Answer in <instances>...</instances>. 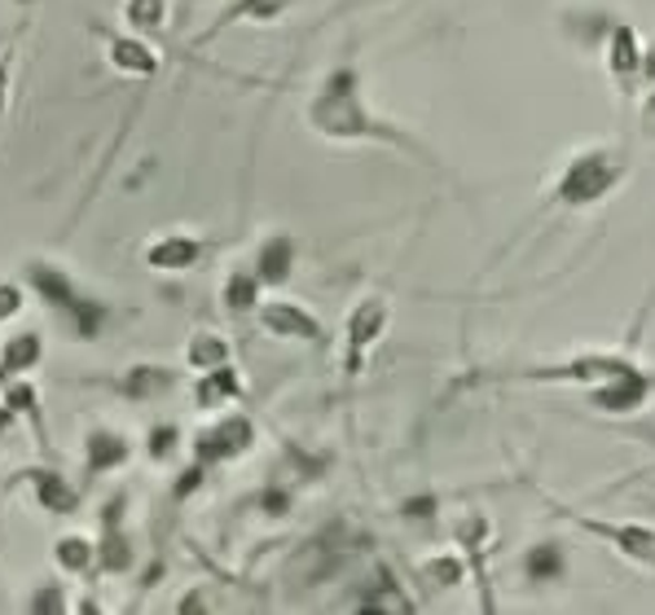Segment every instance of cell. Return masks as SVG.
Listing matches in <instances>:
<instances>
[{
  "mask_svg": "<svg viewBox=\"0 0 655 615\" xmlns=\"http://www.w3.org/2000/svg\"><path fill=\"white\" fill-rule=\"evenodd\" d=\"M304 123L321 141H344V145L375 141V145H396V150H409V154H422L427 158V150L409 132H400L396 123L379 120L370 111L366 89H361V71L352 62H344V66H335V71H326L317 80V89L304 102Z\"/></svg>",
  "mask_w": 655,
  "mask_h": 615,
  "instance_id": "6da1fadb",
  "label": "cell"
},
{
  "mask_svg": "<svg viewBox=\"0 0 655 615\" xmlns=\"http://www.w3.org/2000/svg\"><path fill=\"white\" fill-rule=\"evenodd\" d=\"M22 286L53 317V330L66 344H102L120 326V308L111 299L93 295L66 264H58L49 255H27L22 259Z\"/></svg>",
  "mask_w": 655,
  "mask_h": 615,
  "instance_id": "7a4b0ae2",
  "label": "cell"
},
{
  "mask_svg": "<svg viewBox=\"0 0 655 615\" xmlns=\"http://www.w3.org/2000/svg\"><path fill=\"white\" fill-rule=\"evenodd\" d=\"M256 444H260V431L238 409H221V413H212V422H203V427H194L185 435V453L194 462H203L207 471H221V467H234V462L252 458Z\"/></svg>",
  "mask_w": 655,
  "mask_h": 615,
  "instance_id": "3957f363",
  "label": "cell"
},
{
  "mask_svg": "<svg viewBox=\"0 0 655 615\" xmlns=\"http://www.w3.org/2000/svg\"><path fill=\"white\" fill-rule=\"evenodd\" d=\"M621 176H625L621 154H612V150H585V154H576V158L563 167V176H559V185H554V198H559L563 207H590V203H598Z\"/></svg>",
  "mask_w": 655,
  "mask_h": 615,
  "instance_id": "277c9868",
  "label": "cell"
},
{
  "mask_svg": "<svg viewBox=\"0 0 655 615\" xmlns=\"http://www.w3.org/2000/svg\"><path fill=\"white\" fill-rule=\"evenodd\" d=\"M132 458H136V440L124 427H111V422L84 427V435H80V489L89 492L93 484L129 471Z\"/></svg>",
  "mask_w": 655,
  "mask_h": 615,
  "instance_id": "5b68a950",
  "label": "cell"
},
{
  "mask_svg": "<svg viewBox=\"0 0 655 615\" xmlns=\"http://www.w3.org/2000/svg\"><path fill=\"white\" fill-rule=\"evenodd\" d=\"M13 489L27 492V496L35 501V510H44L49 519H71V514L84 510V489H80L75 480H66V475H62L58 467H49V462H35V467L13 471L4 492H13Z\"/></svg>",
  "mask_w": 655,
  "mask_h": 615,
  "instance_id": "8992f818",
  "label": "cell"
},
{
  "mask_svg": "<svg viewBox=\"0 0 655 615\" xmlns=\"http://www.w3.org/2000/svg\"><path fill=\"white\" fill-rule=\"evenodd\" d=\"M256 321L268 339L277 344H304V348H326V326L317 321V312L299 299H286V295H273V299H260L256 308Z\"/></svg>",
  "mask_w": 655,
  "mask_h": 615,
  "instance_id": "52a82bcc",
  "label": "cell"
},
{
  "mask_svg": "<svg viewBox=\"0 0 655 615\" xmlns=\"http://www.w3.org/2000/svg\"><path fill=\"white\" fill-rule=\"evenodd\" d=\"M388 321H392V308H388L383 295H366V299L352 304V312L344 317V373H348V378L361 373L366 352L383 339Z\"/></svg>",
  "mask_w": 655,
  "mask_h": 615,
  "instance_id": "ba28073f",
  "label": "cell"
},
{
  "mask_svg": "<svg viewBox=\"0 0 655 615\" xmlns=\"http://www.w3.org/2000/svg\"><path fill=\"white\" fill-rule=\"evenodd\" d=\"M98 35H102V58L120 80L141 84V80H154L163 71V58H158L150 35H136L129 27H98Z\"/></svg>",
  "mask_w": 655,
  "mask_h": 615,
  "instance_id": "9c48e42d",
  "label": "cell"
},
{
  "mask_svg": "<svg viewBox=\"0 0 655 615\" xmlns=\"http://www.w3.org/2000/svg\"><path fill=\"white\" fill-rule=\"evenodd\" d=\"M207 259V238L194 229H167L141 246V264L163 277H185Z\"/></svg>",
  "mask_w": 655,
  "mask_h": 615,
  "instance_id": "30bf717a",
  "label": "cell"
},
{
  "mask_svg": "<svg viewBox=\"0 0 655 615\" xmlns=\"http://www.w3.org/2000/svg\"><path fill=\"white\" fill-rule=\"evenodd\" d=\"M93 387H106L111 396L129 400V404H154L163 400L176 382H181V369L176 366H163V361H132L124 373L115 378H89Z\"/></svg>",
  "mask_w": 655,
  "mask_h": 615,
  "instance_id": "8fae6325",
  "label": "cell"
},
{
  "mask_svg": "<svg viewBox=\"0 0 655 615\" xmlns=\"http://www.w3.org/2000/svg\"><path fill=\"white\" fill-rule=\"evenodd\" d=\"M190 400L198 413H221V409H238L247 400V378L234 361L216 369H203L190 378Z\"/></svg>",
  "mask_w": 655,
  "mask_h": 615,
  "instance_id": "7c38bea8",
  "label": "cell"
},
{
  "mask_svg": "<svg viewBox=\"0 0 655 615\" xmlns=\"http://www.w3.org/2000/svg\"><path fill=\"white\" fill-rule=\"evenodd\" d=\"M295 264H299V243L286 229L264 234L260 243H256V250H252V268H256L264 290H282L295 277Z\"/></svg>",
  "mask_w": 655,
  "mask_h": 615,
  "instance_id": "4fadbf2b",
  "label": "cell"
},
{
  "mask_svg": "<svg viewBox=\"0 0 655 615\" xmlns=\"http://www.w3.org/2000/svg\"><path fill=\"white\" fill-rule=\"evenodd\" d=\"M290 9H295V0H225V4L216 9L212 27L198 31V44H203V40H216V35L229 31V27H273V22H282Z\"/></svg>",
  "mask_w": 655,
  "mask_h": 615,
  "instance_id": "5bb4252c",
  "label": "cell"
},
{
  "mask_svg": "<svg viewBox=\"0 0 655 615\" xmlns=\"http://www.w3.org/2000/svg\"><path fill=\"white\" fill-rule=\"evenodd\" d=\"M49 558L62 581H98V541L89 532H58Z\"/></svg>",
  "mask_w": 655,
  "mask_h": 615,
  "instance_id": "9a60e30c",
  "label": "cell"
},
{
  "mask_svg": "<svg viewBox=\"0 0 655 615\" xmlns=\"http://www.w3.org/2000/svg\"><path fill=\"white\" fill-rule=\"evenodd\" d=\"M44 330L40 326H27V330H13L9 339H0V382L9 378H27L31 369L44 366Z\"/></svg>",
  "mask_w": 655,
  "mask_h": 615,
  "instance_id": "2e32d148",
  "label": "cell"
},
{
  "mask_svg": "<svg viewBox=\"0 0 655 615\" xmlns=\"http://www.w3.org/2000/svg\"><path fill=\"white\" fill-rule=\"evenodd\" d=\"M0 400L31 427V435H35V444L49 453V444H53V435H49V422H44V400H40V387L31 382V378H9V382H0Z\"/></svg>",
  "mask_w": 655,
  "mask_h": 615,
  "instance_id": "e0dca14e",
  "label": "cell"
},
{
  "mask_svg": "<svg viewBox=\"0 0 655 615\" xmlns=\"http://www.w3.org/2000/svg\"><path fill=\"white\" fill-rule=\"evenodd\" d=\"M264 299V286L252 264H229V273L221 277V308L229 317H256Z\"/></svg>",
  "mask_w": 655,
  "mask_h": 615,
  "instance_id": "ac0fdd59",
  "label": "cell"
},
{
  "mask_svg": "<svg viewBox=\"0 0 655 615\" xmlns=\"http://www.w3.org/2000/svg\"><path fill=\"white\" fill-rule=\"evenodd\" d=\"M93 541H98V576H129L136 567V541L129 523H102Z\"/></svg>",
  "mask_w": 655,
  "mask_h": 615,
  "instance_id": "d6986e66",
  "label": "cell"
},
{
  "mask_svg": "<svg viewBox=\"0 0 655 615\" xmlns=\"http://www.w3.org/2000/svg\"><path fill=\"white\" fill-rule=\"evenodd\" d=\"M647 391H652V378L638 373V369H630L621 378H607V387H598L590 396V404L594 409H607V413H630V409H638L647 400Z\"/></svg>",
  "mask_w": 655,
  "mask_h": 615,
  "instance_id": "ffe728a7",
  "label": "cell"
},
{
  "mask_svg": "<svg viewBox=\"0 0 655 615\" xmlns=\"http://www.w3.org/2000/svg\"><path fill=\"white\" fill-rule=\"evenodd\" d=\"M141 453L154 467H176L185 458V431H181V422H154V427H145Z\"/></svg>",
  "mask_w": 655,
  "mask_h": 615,
  "instance_id": "44dd1931",
  "label": "cell"
},
{
  "mask_svg": "<svg viewBox=\"0 0 655 615\" xmlns=\"http://www.w3.org/2000/svg\"><path fill=\"white\" fill-rule=\"evenodd\" d=\"M234 361V344L221 335V330H194L190 344H185V369L190 373H203V369H216Z\"/></svg>",
  "mask_w": 655,
  "mask_h": 615,
  "instance_id": "7402d4cb",
  "label": "cell"
},
{
  "mask_svg": "<svg viewBox=\"0 0 655 615\" xmlns=\"http://www.w3.org/2000/svg\"><path fill=\"white\" fill-rule=\"evenodd\" d=\"M120 27H129L136 35H158L172 22V0H124L120 4Z\"/></svg>",
  "mask_w": 655,
  "mask_h": 615,
  "instance_id": "603a6c76",
  "label": "cell"
},
{
  "mask_svg": "<svg viewBox=\"0 0 655 615\" xmlns=\"http://www.w3.org/2000/svg\"><path fill=\"white\" fill-rule=\"evenodd\" d=\"M357 607H361V612H413V603L405 598V590L396 585L388 567H379L375 585H370V590L357 598Z\"/></svg>",
  "mask_w": 655,
  "mask_h": 615,
  "instance_id": "cb8c5ba5",
  "label": "cell"
},
{
  "mask_svg": "<svg viewBox=\"0 0 655 615\" xmlns=\"http://www.w3.org/2000/svg\"><path fill=\"white\" fill-rule=\"evenodd\" d=\"M22 607H27V612H35V615H66V612H75V603L66 598V585H62V576H44V581H35Z\"/></svg>",
  "mask_w": 655,
  "mask_h": 615,
  "instance_id": "d4e9b609",
  "label": "cell"
},
{
  "mask_svg": "<svg viewBox=\"0 0 655 615\" xmlns=\"http://www.w3.org/2000/svg\"><path fill=\"white\" fill-rule=\"evenodd\" d=\"M524 576L532 585H550L563 576V550L554 541H541L524 554Z\"/></svg>",
  "mask_w": 655,
  "mask_h": 615,
  "instance_id": "484cf974",
  "label": "cell"
},
{
  "mask_svg": "<svg viewBox=\"0 0 655 615\" xmlns=\"http://www.w3.org/2000/svg\"><path fill=\"white\" fill-rule=\"evenodd\" d=\"M594 532L612 536L625 554H634L638 563H652L655 567V532H647V527H603V523H594Z\"/></svg>",
  "mask_w": 655,
  "mask_h": 615,
  "instance_id": "4316f807",
  "label": "cell"
},
{
  "mask_svg": "<svg viewBox=\"0 0 655 615\" xmlns=\"http://www.w3.org/2000/svg\"><path fill=\"white\" fill-rule=\"evenodd\" d=\"M462 576H467V567H462V558H453V554H440V558H427V563H422V581H427L431 590H453V585H462Z\"/></svg>",
  "mask_w": 655,
  "mask_h": 615,
  "instance_id": "83f0119b",
  "label": "cell"
},
{
  "mask_svg": "<svg viewBox=\"0 0 655 615\" xmlns=\"http://www.w3.org/2000/svg\"><path fill=\"white\" fill-rule=\"evenodd\" d=\"M612 71H616V75L638 71V35H634L630 27H616V31H612Z\"/></svg>",
  "mask_w": 655,
  "mask_h": 615,
  "instance_id": "f1b7e54d",
  "label": "cell"
},
{
  "mask_svg": "<svg viewBox=\"0 0 655 615\" xmlns=\"http://www.w3.org/2000/svg\"><path fill=\"white\" fill-rule=\"evenodd\" d=\"M22 312H27V286L13 277H0V330L13 326Z\"/></svg>",
  "mask_w": 655,
  "mask_h": 615,
  "instance_id": "f546056e",
  "label": "cell"
},
{
  "mask_svg": "<svg viewBox=\"0 0 655 615\" xmlns=\"http://www.w3.org/2000/svg\"><path fill=\"white\" fill-rule=\"evenodd\" d=\"M256 501H260L264 519H286V514H290V505H295V492L286 489L282 480H273V484H264V492L256 496Z\"/></svg>",
  "mask_w": 655,
  "mask_h": 615,
  "instance_id": "4dcf8cb0",
  "label": "cell"
},
{
  "mask_svg": "<svg viewBox=\"0 0 655 615\" xmlns=\"http://www.w3.org/2000/svg\"><path fill=\"white\" fill-rule=\"evenodd\" d=\"M400 510H405V519H418V523H422V519H436L440 501H436V496H413V501H405Z\"/></svg>",
  "mask_w": 655,
  "mask_h": 615,
  "instance_id": "1f68e13d",
  "label": "cell"
},
{
  "mask_svg": "<svg viewBox=\"0 0 655 615\" xmlns=\"http://www.w3.org/2000/svg\"><path fill=\"white\" fill-rule=\"evenodd\" d=\"M9 71H13V49L0 53V120H4V111H9Z\"/></svg>",
  "mask_w": 655,
  "mask_h": 615,
  "instance_id": "d6a6232c",
  "label": "cell"
},
{
  "mask_svg": "<svg viewBox=\"0 0 655 615\" xmlns=\"http://www.w3.org/2000/svg\"><path fill=\"white\" fill-rule=\"evenodd\" d=\"M13 427H18V413H13V409L0 400V444H4V435H9Z\"/></svg>",
  "mask_w": 655,
  "mask_h": 615,
  "instance_id": "836d02e7",
  "label": "cell"
},
{
  "mask_svg": "<svg viewBox=\"0 0 655 615\" xmlns=\"http://www.w3.org/2000/svg\"><path fill=\"white\" fill-rule=\"evenodd\" d=\"M643 127H647V132H655V98L647 102V111H643Z\"/></svg>",
  "mask_w": 655,
  "mask_h": 615,
  "instance_id": "e575fe53",
  "label": "cell"
},
{
  "mask_svg": "<svg viewBox=\"0 0 655 615\" xmlns=\"http://www.w3.org/2000/svg\"><path fill=\"white\" fill-rule=\"evenodd\" d=\"M181 4H203V0H181Z\"/></svg>",
  "mask_w": 655,
  "mask_h": 615,
  "instance_id": "d590c367",
  "label": "cell"
}]
</instances>
